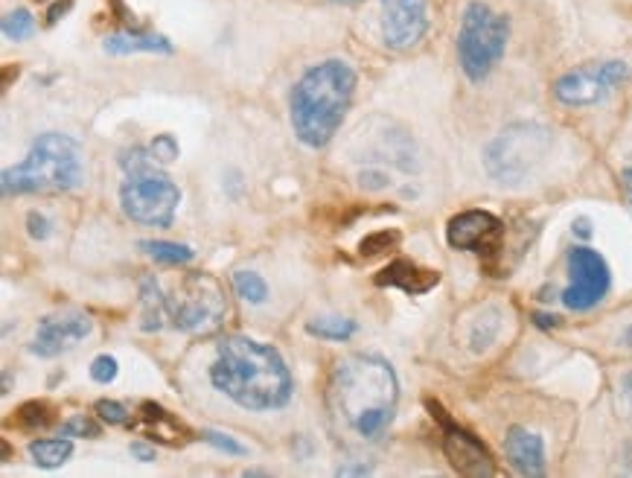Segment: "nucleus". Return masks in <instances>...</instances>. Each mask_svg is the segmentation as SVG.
I'll return each instance as SVG.
<instances>
[{
	"label": "nucleus",
	"instance_id": "obj_32",
	"mask_svg": "<svg viewBox=\"0 0 632 478\" xmlns=\"http://www.w3.org/2000/svg\"><path fill=\"white\" fill-rule=\"evenodd\" d=\"M97 414H100L102 423H108V426H126L129 423V409L123 403H117V400H100Z\"/></svg>",
	"mask_w": 632,
	"mask_h": 478
},
{
	"label": "nucleus",
	"instance_id": "obj_38",
	"mask_svg": "<svg viewBox=\"0 0 632 478\" xmlns=\"http://www.w3.org/2000/svg\"><path fill=\"white\" fill-rule=\"evenodd\" d=\"M533 324L539 330H554V327H560V318L557 315H548V312H533Z\"/></svg>",
	"mask_w": 632,
	"mask_h": 478
},
{
	"label": "nucleus",
	"instance_id": "obj_43",
	"mask_svg": "<svg viewBox=\"0 0 632 478\" xmlns=\"http://www.w3.org/2000/svg\"><path fill=\"white\" fill-rule=\"evenodd\" d=\"M9 391H12V374L3 371V394H9Z\"/></svg>",
	"mask_w": 632,
	"mask_h": 478
},
{
	"label": "nucleus",
	"instance_id": "obj_4",
	"mask_svg": "<svg viewBox=\"0 0 632 478\" xmlns=\"http://www.w3.org/2000/svg\"><path fill=\"white\" fill-rule=\"evenodd\" d=\"M85 158L82 146L73 137L59 132H44L33 140L27 158L0 175L3 196H53L70 193L82 184Z\"/></svg>",
	"mask_w": 632,
	"mask_h": 478
},
{
	"label": "nucleus",
	"instance_id": "obj_27",
	"mask_svg": "<svg viewBox=\"0 0 632 478\" xmlns=\"http://www.w3.org/2000/svg\"><path fill=\"white\" fill-rule=\"evenodd\" d=\"M400 245V231H376L359 242V254L362 257H379L385 251H394Z\"/></svg>",
	"mask_w": 632,
	"mask_h": 478
},
{
	"label": "nucleus",
	"instance_id": "obj_34",
	"mask_svg": "<svg viewBox=\"0 0 632 478\" xmlns=\"http://www.w3.org/2000/svg\"><path fill=\"white\" fill-rule=\"evenodd\" d=\"M27 234L33 239H38V242H44V239H50V234H53V222H50L44 213L33 210V213L27 216Z\"/></svg>",
	"mask_w": 632,
	"mask_h": 478
},
{
	"label": "nucleus",
	"instance_id": "obj_26",
	"mask_svg": "<svg viewBox=\"0 0 632 478\" xmlns=\"http://www.w3.org/2000/svg\"><path fill=\"white\" fill-rule=\"evenodd\" d=\"M0 30L9 41H24L35 33V18L30 15V9H12V12L3 15Z\"/></svg>",
	"mask_w": 632,
	"mask_h": 478
},
{
	"label": "nucleus",
	"instance_id": "obj_13",
	"mask_svg": "<svg viewBox=\"0 0 632 478\" xmlns=\"http://www.w3.org/2000/svg\"><path fill=\"white\" fill-rule=\"evenodd\" d=\"M382 6V38L391 50H411L429 33L426 0H379Z\"/></svg>",
	"mask_w": 632,
	"mask_h": 478
},
{
	"label": "nucleus",
	"instance_id": "obj_12",
	"mask_svg": "<svg viewBox=\"0 0 632 478\" xmlns=\"http://www.w3.org/2000/svg\"><path fill=\"white\" fill-rule=\"evenodd\" d=\"M91 333H94L91 315H85L79 309H65V312L47 315L38 321L30 353L38 359H56L67 350H73L79 342H85Z\"/></svg>",
	"mask_w": 632,
	"mask_h": 478
},
{
	"label": "nucleus",
	"instance_id": "obj_14",
	"mask_svg": "<svg viewBox=\"0 0 632 478\" xmlns=\"http://www.w3.org/2000/svg\"><path fill=\"white\" fill-rule=\"evenodd\" d=\"M504 237V225L499 216L487 213V210H464L455 219H449L446 239L452 248L458 251H493L499 248Z\"/></svg>",
	"mask_w": 632,
	"mask_h": 478
},
{
	"label": "nucleus",
	"instance_id": "obj_24",
	"mask_svg": "<svg viewBox=\"0 0 632 478\" xmlns=\"http://www.w3.org/2000/svg\"><path fill=\"white\" fill-rule=\"evenodd\" d=\"M233 292L245 301V304H266L268 301V283L257 272H236L233 274Z\"/></svg>",
	"mask_w": 632,
	"mask_h": 478
},
{
	"label": "nucleus",
	"instance_id": "obj_6",
	"mask_svg": "<svg viewBox=\"0 0 632 478\" xmlns=\"http://www.w3.org/2000/svg\"><path fill=\"white\" fill-rule=\"evenodd\" d=\"M554 137L542 123H510L484 149V170L499 184H519L551 152Z\"/></svg>",
	"mask_w": 632,
	"mask_h": 478
},
{
	"label": "nucleus",
	"instance_id": "obj_7",
	"mask_svg": "<svg viewBox=\"0 0 632 478\" xmlns=\"http://www.w3.org/2000/svg\"><path fill=\"white\" fill-rule=\"evenodd\" d=\"M167 309L175 330L187 336H210L225 324L228 298L213 274L193 272L167 295Z\"/></svg>",
	"mask_w": 632,
	"mask_h": 478
},
{
	"label": "nucleus",
	"instance_id": "obj_42",
	"mask_svg": "<svg viewBox=\"0 0 632 478\" xmlns=\"http://www.w3.org/2000/svg\"><path fill=\"white\" fill-rule=\"evenodd\" d=\"M621 342H624V347H627V350H632V324H630V327H627V330H624Z\"/></svg>",
	"mask_w": 632,
	"mask_h": 478
},
{
	"label": "nucleus",
	"instance_id": "obj_20",
	"mask_svg": "<svg viewBox=\"0 0 632 478\" xmlns=\"http://www.w3.org/2000/svg\"><path fill=\"white\" fill-rule=\"evenodd\" d=\"M73 455V441L70 438H38L30 444V458L35 461V467L41 470H56L67 464V458Z\"/></svg>",
	"mask_w": 632,
	"mask_h": 478
},
{
	"label": "nucleus",
	"instance_id": "obj_23",
	"mask_svg": "<svg viewBox=\"0 0 632 478\" xmlns=\"http://www.w3.org/2000/svg\"><path fill=\"white\" fill-rule=\"evenodd\" d=\"M501 330V312L496 307H487L481 312V318L472 324V333H469V347L475 353H484L490 344L499 339Z\"/></svg>",
	"mask_w": 632,
	"mask_h": 478
},
{
	"label": "nucleus",
	"instance_id": "obj_30",
	"mask_svg": "<svg viewBox=\"0 0 632 478\" xmlns=\"http://www.w3.org/2000/svg\"><path fill=\"white\" fill-rule=\"evenodd\" d=\"M120 374V365H117V359L114 356H108V353H102L97 356L94 362H91V379L97 382V385H108V382H114Z\"/></svg>",
	"mask_w": 632,
	"mask_h": 478
},
{
	"label": "nucleus",
	"instance_id": "obj_17",
	"mask_svg": "<svg viewBox=\"0 0 632 478\" xmlns=\"http://www.w3.org/2000/svg\"><path fill=\"white\" fill-rule=\"evenodd\" d=\"M102 47L111 56H132V53H164V56H169L175 50L167 35L152 33H114L105 38Z\"/></svg>",
	"mask_w": 632,
	"mask_h": 478
},
{
	"label": "nucleus",
	"instance_id": "obj_16",
	"mask_svg": "<svg viewBox=\"0 0 632 478\" xmlns=\"http://www.w3.org/2000/svg\"><path fill=\"white\" fill-rule=\"evenodd\" d=\"M437 283H440V274L423 269L411 260H394L391 266H385L376 274V286H394V289H402L405 295H426Z\"/></svg>",
	"mask_w": 632,
	"mask_h": 478
},
{
	"label": "nucleus",
	"instance_id": "obj_31",
	"mask_svg": "<svg viewBox=\"0 0 632 478\" xmlns=\"http://www.w3.org/2000/svg\"><path fill=\"white\" fill-rule=\"evenodd\" d=\"M149 152H152V158L158 161V164H172L175 158H178V140L172 135H158L152 143H149Z\"/></svg>",
	"mask_w": 632,
	"mask_h": 478
},
{
	"label": "nucleus",
	"instance_id": "obj_44",
	"mask_svg": "<svg viewBox=\"0 0 632 478\" xmlns=\"http://www.w3.org/2000/svg\"><path fill=\"white\" fill-rule=\"evenodd\" d=\"M330 3H341V6H350V3H359V0H330Z\"/></svg>",
	"mask_w": 632,
	"mask_h": 478
},
{
	"label": "nucleus",
	"instance_id": "obj_19",
	"mask_svg": "<svg viewBox=\"0 0 632 478\" xmlns=\"http://www.w3.org/2000/svg\"><path fill=\"white\" fill-rule=\"evenodd\" d=\"M140 417H143V426L149 429V435H155V438H161V441H167V444L181 441V435H184L181 420L172 417V414H169L164 406H158V403H143V406H140Z\"/></svg>",
	"mask_w": 632,
	"mask_h": 478
},
{
	"label": "nucleus",
	"instance_id": "obj_35",
	"mask_svg": "<svg viewBox=\"0 0 632 478\" xmlns=\"http://www.w3.org/2000/svg\"><path fill=\"white\" fill-rule=\"evenodd\" d=\"M132 455L140 461V464H152L155 458H158V452H155V446L146 444V441H134L132 444Z\"/></svg>",
	"mask_w": 632,
	"mask_h": 478
},
{
	"label": "nucleus",
	"instance_id": "obj_9",
	"mask_svg": "<svg viewBox=\"0 0 632 478\" xmlns=\"http://www.w3.org/2000/svg\"><path fill=\"white\" fill-rule=\"evenodd\" d=\"M632 79V68L621 59H606V62H589L583 68H574L563 73L554 82V97L568 108H583V105H598L609 100L615 91H621Z\"/></svg>",
	"mask_w": 632,
	"mask_h": 478
},
{
	"label": "nucleus",
	"instance_id": "obj_5",
	"mask_svg": "<svg viewBox=\"0 0 632 478\" xmlns=\"http://www.w3.org/2000/svg\"><path fill=\"white\" fill-rule=\"evenodd\" d=\"M510 41V21L493 6L472 0L466 3L458 33V62L469 82H484L507 50Z\"/></svg>",
	"mask_w": 632,
	"mask_h": 478
},
{
	"label": "nucleus",
	"instance_id": "obj_33",
	"mask_svg": "<svg viewBox=\"0 0 632 478\" xmlns=\"http://www.w3.org/2000/svg\"><path fill=\"white\" fill-rule=\"evenodd\" d=\"M388 184H391V175L382 170V167H376V164H367L365 170L359 172V187H362V190L379 193V190H385Z\"/></svg>",
	"mask_w": 632,
	"mask_h": 478
},
{
	"label": "nucleus",
	"instance_id": "obj_25",
	"mask_svg": "<svg viewBox=\"0 0 632 478\" xmlns=\"http://www.w3.org/2000/svg\"><path fill=\"white\" fill-rule=\"evenodd\" d=\"M15 420H18V426L27 429V432L47 429V426L53 423V406L44 403V400H30V403H24L21 409L15 411Z\"/></svg>",
	"mask_w": 632,
	"mask_h": 478
},
{
	"label": "nucleus",
	"instance_id": "obj_29",
	"mask_svg": "<svg viewBox=\"0 0 632 478\" xmlns=\"http://www.w3.org/2000/svg\"><path fill=\"white\" fill-rule=\"evenodd\" d=\"M201 441L216 446V449L225 452V455H236V458H245V455H248V449L239 444L236 438L225 435V432H216V429H204V432H201Z\"/></svg>",
	"mask_w": 632,
	"mask_h": 478
},
{
	"label": "nucleus",
	"instance_id": "obj_15",
	"mask_svg": "<svg viewBox=\"0 0 632 478\" xmlns=\"http://www.w3.org/2000/svg\"><path fill=\"white\" fill-rule=\"evenodd\" d=\"M504 455L519 476H545V444L536 432H528L525 426H510L504 438Z\"/></svg>",
	"mask_w": 632,
	"mask_h": 478
},
{
	"label": "nucleus",
	"instance_id": "obj_3",
	"mask_svg": "<svg viewBox=\"0 0 632 478\" xmlns=\"http://www.w3.org/2000/svg\"><path fill=\"white\" fill-rule=\"evenodd\" d=\"M356 94V70L341 59H327L309 68L292 91V129L303 146L324 149Z\"/></svg>",
	"mask_w": 632,
	"mask_h": 478
},
{
	"label": "nucleus",
	"instance_id": "obj_39",
	"mask_svg": "<svg viewBox=\"0 0 632 478\" xmlns=\"http://www.w3.org/2000/svg\"><path fill=\"white\" fill-rule=\"evenodd\" d=\"M571 231H574V237L589 239V237H592V222H589V219L583 216V219H577V222H574V228H571Z\"/></svg>",
	"mask_w": 632,
	"mask_h": 478
},
{
	"label": "nucleus",
	"instance_id": "obj_10",
	"mask_svg": "<svg viewBox=\"0 0 632 478\" xmlns=\"http://www.w3.org/2000/svg\"><path fill=\"white\" fill-rule=\"evenodd\" d=\"M568 274H571V283L566 286V292L560 295V301L568 309L586 312V309L598 307L600 301L609 295L612 274H609L606 260L600 257L595 248H589V245L571 248V254H568Z\"/></svg>",
	"mask_w": 632,
	"mask_h": 478
},
{
	"label": "nucleus",
	"instance_id": "obj_37",
	"mask_svg": "<svg viewBox=\"0 0 632 478\" xmlns=\"http://www.w3.org/2000/svg\"><path fill=\"white\" fill-rule=\"evenodd\" d=\"M335 476H370V467H367L365 461H359V464H341L335 470Z\"/></svg>",
	"mask_w": 632,
	"mask_h": 478
},
{
	"label": "nucleus",
	"instance_id": "obj_8",
	"mask_svg": "<svg viewBox=\"0 0 632 478\" xmlns=\"http://www.w3.org/2000/svg\"><path fill=\"white\" fill-rule=\"evenodd\" d=\"M120 205L123 213L146 228H169L175 222V213L181 205V190L167 172L158 170V164H146L126 172V181L120 187Z\"/></svg>",
	"mask_w": 632,
	"mask_h": 478
},
{
	"label": "nucleus",
	"instance_id": "obj_36",
	"mask_svg": "<svg viewBox=\"0 0 632 478\" xmlns=\"http://www.w3.org/2000/svg\"><path fill=\"white\" fill-rule=\"evenodd\" d=\"M70 6H73V0H56L50 6V12H47V24H56L59 18H65L67 12H70Z\"/></svg>",
	"mask_w": 632,
	"mask_h": 478
},
{
	"label": "nucleus",
	"instance_id": "obj_18",
	"mask_svg": "<svg viewBox=\"0 0 632 478\" xmlns=\"http://www.w3.org/2000/svg\"><path fill=\"white\" fill-rule=\"evenodd\" d=\"M140 304H143V321L140 330L143 333H158L164 327V318L169 315L167 295L161 292V283L155 277H143L140 280Z\"/></svg>",
	"mask_w": 632,
	"mask_h": 478
},
{
	"label": "nucleus",
	"instance_id": "obj_22",
	"mask_svg": "<svg viewBox=\"0 0 632 478\" xmlns=\"http://www.w3.org/2000/svg\"><path fill=\"white\" fill-rule=\"evenodd\" d=\"M306 333L324 342H350L359 333V324L353 318H341V315H324V318H312L306 324Z\"/></svg>",
	"mask_w": 632,
	"mask_h": 478
},
{
	"label": "nucleus",
	"instance_id": "obj_28",
	"mask_svg": "<svg viewBox=\"0 0 632 478\" xmlns=\"http://www.w3.org/2000/svg\"><path fill=\"white\" fill-rule=\"evenodd\" d=\"M59 435L62 438H100V423L85 414H73L59 426Z\"/></svg>",
	"mask_w": 632,
	"mask_h": 478
},
{
	"label": "nucleus",
	"instance_id": "obj_41",
	"mask_svg": "<svg viewBox=\"0 0 632 478\" xmlns=\"http://www.w3.org/2000/svg\"><path fill=\"white\" fill-rule=\"evenodd\" d=\"M624 394H627V403H630V414H632V374L624 376Z\"/></svg>",
	"mask_w": 632,
	"mask_h": 478
},
{
	"label": "nucleus",
	"instance_id": "obj_1",
	"mask_svg": "<svg viewBox=\"0 0 632 478\" xmlns=\"http://www.w3.org/2000/svg\"><path fill=\"white\" fill-rule=\"evenodd\" d=\"M400 403V379L391 362L376 353H353L333 368L327 409L338 435L359 444L379 441Z\"/></svg>",
	"mask_w": 632,
	"mask_h": 478
},
{
	"label": "nucleus",
	"instance_id": "obj_2",
	"mask_svg": "<svg viewBox=\"0 0 632 478\" xmlns=\"http://www.w3.org/2000/svg\"><path fill=\"white\" fill-rule=\"evenodd\" d=\"M210 382L248 411L283 409L295 394V379L280 350L248 336H228L219 342Z\"/></svg>",
	"mask_w": 632,
	"mask_h": 478
},
{
	"label": "nucleus",
	"instance_id": "obj_21",
	"mask_svg": "<svg viewBox=\"0 0 632 478\" xmlns=\"http://www.w3.org/2000/svg\"><path fill=\"white\" fill-rule=\"evenodd\" d=\"M137 248L143 254H149L152 260L164 263V266H184V263H193L196 251L184 242H169V239H140Z\"/></svg>",
	"mask_w": 632,
	"mask_h": 478
},
{
	"label": "nucleus",
	"instance_id": "obj_40",
	"mask_svg": "<svg viewBox=\"0 0 632 478\" xmlns=\"http://www.w3.org/2000/svg\"><path fill=\"white\" fill-rule=\"evenodd\" d=\"M621 181H624V193H627V199H630V207H632V170H624Z\"/></svg>",
	"mask_w": 632,
	"mask_h": 478
},
{
	"label": "nucleus",
	"instance_id": "obj_11",
	"mask_svg": "<svg viewBox=\"0 0 632 478\" xmlns=\"http://www.w3.org/2000/svg\"><path fill=\"white\" fill-rule=\"evenodd\" d=\"M429 409H432L434 417L443 423V452H446V458H449L452 470L469 478L496 476V464H493L490 449L481 444L472 432H466V429H461V426H455L440 406L429 403Z\"/></svg>",
	"mask_w": 632,
	"mask_h": 478
}]
</instances>
